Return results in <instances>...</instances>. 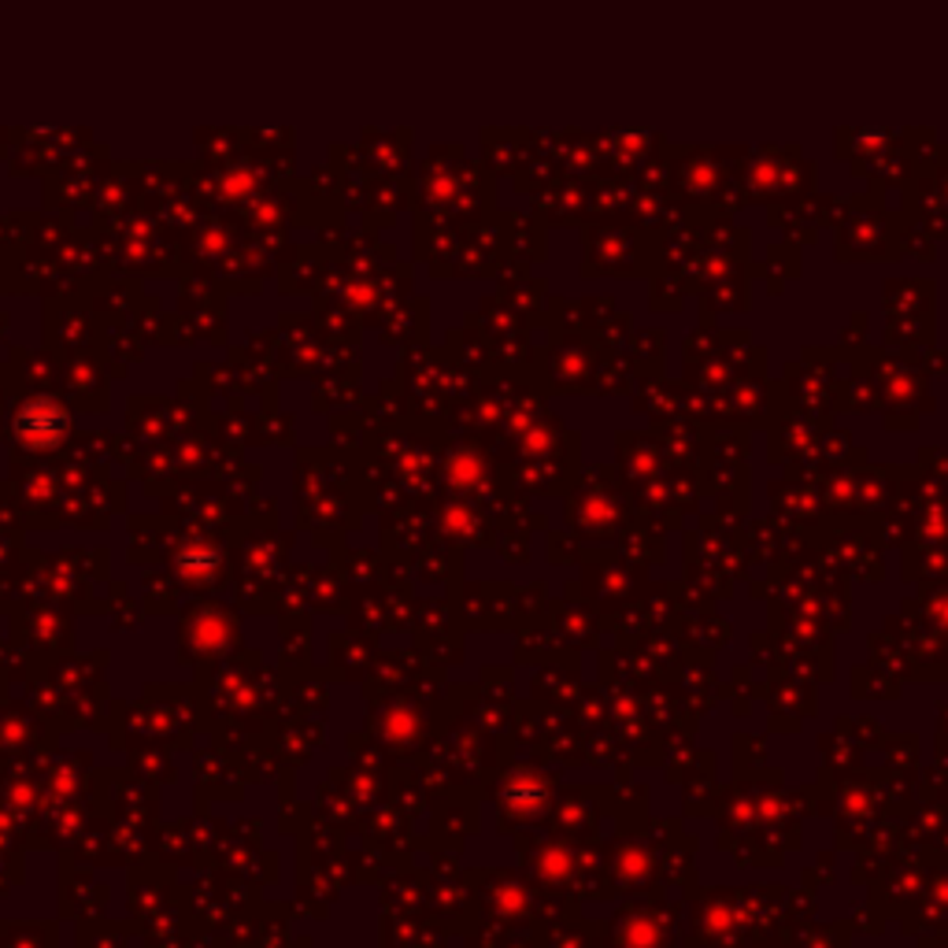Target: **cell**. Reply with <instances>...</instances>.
I'll return each instance as SVG.
<instances>
[{"label":"cell","instance_id":"cell-1","mask_svg":"<svg viewBox=\"0 0 948 948\" xmlns=\"http://www.w3.org/2000/svg\"><path fill=\"white\" fill-rule=\"evenodd\" d=\"M63 427H68V416H63V408H56L52 400H34V405H26L15 422L19 437L31 441V445H52L56 437H63Z\"/></svg>","mask_w":948,"mask_h":948}]
</instances>
